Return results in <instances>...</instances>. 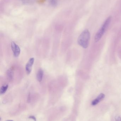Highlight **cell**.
<instances>
[{"mask_svg":"<svg viewBox=\"0 0 121 121\" xmlns=\"http://www.w3.org/2000/svg\"><path fill=\"white\" fill-rule=\"evenodd\" d=\"M8 87V85H3L0 88V93L1 94H4L7 91Z\"/></svg>","mask_w":121,"mask_h":121,"instance_id":"cell-8","label":"cell"},{"mask_svg":"<svg viewBox=\"0 0 121 121\" xmlns=\"http://www.w3.org/2000/svg\"><path fill=\"white\" fill-rule=\"evenodd\" d=\"M35 59L33 57L30 58L26 64L25 67L26 71L28 75H29L32 71V67L34 63Z\"/></svg>","mask_w":121,"mask_h":121,"instance_id":"cell-4","label":"cell"},{"mask_svg":"<svg viewBox=\"0 0 121 121\" xmlns=\"http://www.w3.org/2000/svg\"><path fill=\"white\" fill-rule=\"evenodd\" d=\"M44 72L43 70L42 69H40L38 71L37 73L36 78L37 80L39 82H41L42 80L43 77Z\"/></svg>","mask_w":121,"mask_h":121,"instance_id":"cell-6","label":"cell"},{"mask_svg":"<svg viewBox=\"0 0 121 121\" xmlns=\"http://www.w3.org/2000/svg\"><path fill=\"white\" fill-rule=\"evenodd\" d=\"M29 118L32 119H33L34 121H36V119L35 117L33 116H30V117H29Z\"/></svg>","mask_w":121,"mask_h":121,"instance_id":"cell-11","label":"cell"},{"mask_svg":"<svg viewBox=\"0 0 121 121\" xmlns=\"http://www.w3.org/2000/svg\"><path fill=\"white\" fill-rule=\"evenodd\" d=\"M90 38L89 31L87 29H86L82 32L78 38V44L83 48L86 49L89 46Z\"/></svg>","mask_w":121,"mask_h":121,"instance_id":"cell-1","label":"cell"},{"mask_svg":"<svg viewBox=\"0 0 121 121\" xmlns=\"http://www.w3.org/2000/svg\"><path fill=\"white\" fill-rule=\"evenodd\" d=\"M51 3L52 5H55L57 3L56 0H52L51 1Z\"/></svg>","mask_w":121,"mask_h":121,"instance_id":"cell-10","label":"cell"},{"mask_svg":"<svg viewBox=\"0 0 121 121\" xmlns=\"http://www.w3.org/2000/svg\"><path fill=\"white\" fill-rule=\"evenodd\" d=\"M8 78L10 80H12L13 77V72L11 69H9L7 72Z\"/></svg>","mask_w":121,"mask_h":121,"instance_id":"cell-7","label":"cell"},{"mask_svg":"<svg viewBox=\"0 0 121 121\" xmlns=\"http://www.w3.org/2000/svg\"></svg>","mask_w":121,"mask_h":121,"instance_id":"cell-12","label":"cell"},{"mask_svg":"<svg viewBox=\"0 0 121 121\" xmlns=\"http://www.w3.org/2000/svg\"><path fill=\"white\" fill-rule=\"evenodd\" d=\"M112 18V16H109L104 21L101 28L97 33L94 37V40L96 42L99 41L103 35L105 31H106L111 23Z\"/></svg>","mask_w":121,"mask_h":121,"instance_id":"cell-2","label":"cell"},{"mask_svg":"<svg viewBox=\"0 0 121 121\" xmlns=\"http://www.w3.org/2000/svg\"><path fill=\"white\" fill-rule=\"evenodd\" d=\"M11 45L13 56L15 57H18L20 55L21 52L19 46L13 41L11 42Z\"/></svg>","mask_w":121,"mask_h":121,"instance_id":"cell-3","label":"cell"},{"mask_svg":"<svg viewBox=\"0 0 121 121\" xmlns=\"http://www.w3.org/2000/svg\"><path fill=\"white\" fill-rule=\"evenodd\" d=\"M115 119V121H121V118L119 116H116Z\"/></svg>","mask_w":121,"mask_h":121,"instance_id":"cell-9","label":"cell"},{"mask_svg":"<svg viewBox=\"0 0 121 121\" xmlns=\"http://www.w3.org/2000/svg\"><path fill=\"white\" fill-rule=\"evenodd\" d=\"M105 97V95L103 94H101L97 97V98H96L94 100H93L92 102V105L93 106H95L97 104L102 101Z\"/></svg>","mask_w":121,"mask_h":121,"instance_id":"cell-5","label":"cell"}]
</instances>
